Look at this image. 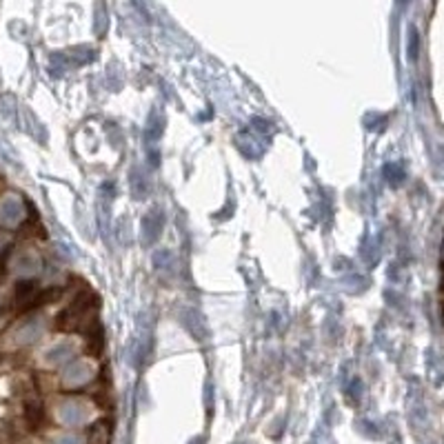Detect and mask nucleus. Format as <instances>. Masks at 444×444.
<instances>
[{"label": "nucleus", "mask_w": 444, "mask_h": 444, "mask_svg": "<svg viewBox=\"0 0 444 444\" xmlns=\"http://www.w3.org/2000/svg\"><path fill=\"white\" fill-rule=\"evenodd\" d=\"M87 311H89V302L83 296H78V300H73L69 307L58 316V329L71 331L76 329V325H83Z\"/></svg>", "instance_id": "nucleus-2"}, {"label": "nucleus", "mask_w": 444, "mask_h": 444, "mask_svg": "<svg viewBox=\"0 0 444 444\" xmlns=\"http://www.w3.org/2000/svg\"><path fill=\"white\" fill-rule=\"evenodd\" d=\"M40 291L42 289H38V284L34 280H23V282L16 284V289H13V304H16L20 311L36 309Z\"/></svg>", "instance_id": "nucleus-1"}]
</instances>
